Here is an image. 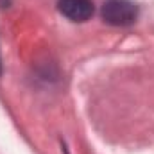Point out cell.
I'll return each mask as SVG.
<instances>
[{"label":"cell","instance_id":"6da1fadb","mask_svg":"<svg viewBox=\"0 0 154 154\" xmlns=\"http://www.w3.org/2000/svg\"><path fill=\"white\" fill-rule=\"evenodd\" d=\"M138 18V5L131 0H106L102 5V20L109 25L124 27L134 23Z\"/></svg>","mask_w":154,"mask_h":154},{"label":"cell","instance_id":"7a4b0ae2","mask_svg":"<svg viewBox=\"0 0 154 154\" xmlns=\"http://www.w3.org/2000/svg\"><path fill=\"white\" fill-rule=\"evenodd\" d=\"M57 9L72 22H86L93 14L91 0H57Z\"/></svg>","mask_w":154,"mask_h":154}]
</instances>
